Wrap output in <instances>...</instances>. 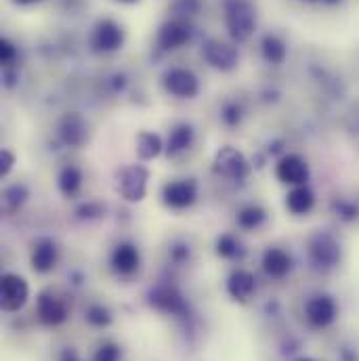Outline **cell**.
Masks as SVG:
<instances>
[{"label": "cell", "instance_id": "21", "mask_svg": "<svg viewBox=\"0 0 359 361\" xmlns=\"http://www.w3.org/2000/svg\"><path fill=\"white\" fill-rule=\"evenodd\" d=\"M191 143H193V128L189 124H179L169 137L166 152H169V156H177L181 152L189 149Z\"/></svg>", "mask_w": 359, "mask_h": 361}, {"label": "cell", "instance_id": "4", "mask_svg": "<svg viewBox=\"0 0 359 361\" xmlns=\"http://www.w3.org/2000/svg\"><path fill=\"white\" fill-rule=\"evenodd\" d=\"M147 179H150V175L141 166L122 169V173L118 175V191L122 193L124 200L139 202V200H143V195L147 191Z\"/></svg>", "mask_w": 359, "mask_h": 361}, {"label": "cell", "instance_id": "33", "mask_svg": "<svg viewBox=\"0 0 359 361\" xmlns=\"http://www.w3.org/2000/svg\"><path fill=\"white\" fill-rule=\"evenodd\" d=\"M15 2H19V4H32V2H38V0H15Z\"/></svg>", "mask_w": 359, "mask_h": 361}, {"label": "cell", "instance_id": "20", "mask_svg": "<svg viewBox=\"0 0 359 361\" xmlns=\"http://www.w3.org/2000/svg\"><path fill=\"white\" fill-rule=\"evenodd\" d=\"M152 305H156L158 309L171 311V313H179L183 309V298L177 290L164 286V288H158L152 292Z\"/></svg>", "mask_w": 359, "mask_h": 361}, {"label": "cell", "instance_id": "15", "mask_svg": "<svg viewBox=\"0 0 359 361\" xmlns=\"http://www.w3.org/2000/svg\"><path fill=\"white\" fill-rule=\"evenodd\" d=\"M139 263H141V257H139V250L133 244H120L111 252V267L120 275L135 273L139 269Z\"/></svg>", "mask_w": 359, "mask_h": 361}, {"label": "cell", "instance_id": "2", "mask_svg": "<svg viewBox=\"0 0 359 361\" xmlns=\"http://www.w3.org/2000/svg\"><path fill=\"white\" fill-rule=\"evenodd\" d=\"M30 296L28 281L17 273H4L2 275V288H0V305L4 311L13 313L19 311Z\"/></svg>", "mask_w": 359, "mask_h": 361}, {"label": "cell", "instance_id": "3", "mask_svg": "<svg viewBox=\"0 0 359 361\" xmlns=\"http://www.w3.org/2000/svg\"><path fill=\"white\" fill-rule=\"evenodd\" d=\"M214 171L227 179L242 180L250 175V164L248 160L233 147H225L217 154V160H214Z\"/></svg>", "mask_w": 359, "mask_h": 361}, {"label": "cell", "instance_id": "32", "mask_svg": "<svg viewBox=\"0 0 359 361\" xmlns=\"http://www.w3.org/2000/svg\"><path fill=\"white\" fill-rule=\"evenodd\" d=\"M0 162H2V166H0L2 175H8V171L13 169V162H15V158H13V154H8V152H2V158H0Z\"/></svg>", "mask_w": 359, "mask_h": 361}, {"label": "cell", "instance_id": "27", "mask_svg": "<svg viewBox=\"0 0 359 361\" xmlns=\"http://www.w3.org/2000/svg\"><path fill=\"white\" fill-rule=\"evenodd\" d=\"M217 252L221 257H225V259H233V257L240 255V244L231 235H221L219 242H217Z\"/></svg>", "mask_w": 359, "mask_h": 361}, {"label": "cell", "instance_id": "5", "mask_svg": "<svg viewBox=\"0 0 359 361\" xmlns=\"http://www.w3.org/2000/svg\"><path fill=\"white\" fill-rule=\"evenodd\" d=\"M204 59L212 68H217L221 72H229V70H233L238 66L240 55H238L236 47H231V44H227L223 40H214L212 38V40H208L204 44Z\"/></svg>", "mask_w": 359, "mask_h": 361}, {"label": "cell", "instance_id": "16", "mask_svg": "<svg viewBox=\"0 0 359 361\" xmlns=\"http://www.w3.org/2000/svg\"><path fill=\"white\" fill-rule=\"evenodd\" d=\"M59 130H61V139L72 147H78L87 141V122L78 114L66 116Z\"/></svg>", "mask_w": 359, "mask_h": 361}, {"label": "cell", "instance_id": "28", "mask_svg": "<svg viewBox=\"0 0 359 361\" xmlns=\"http://www.w3.org/2000/svg\"><path fill=\"white\" fill-rule=\"evenodd\" d=\"M87 319H89L92 326L103 328V326H107V324L111 322V315H109V311L103 309V307H90L89 313H87Z\"/></svg>", "mask_w": 359, "mask_h": 361}, {"label": "cell", "instance_id": "24", "mask_svg": "<svg viewBox=\"0 0 359 361\" xmlns=\"http://www.w3.org/2000/svg\"><path fill=\"white\" fill-rule=\"evenodd\" d=\"M265 223V210L259 206H246L238 212V225L242 229H259Z\"/></svg>", "mask_w": 359, "mask_h": 361}, {"label": "cell", "instance_id": "6", "mask_svg": "<svg viewBox=\"0 0 359 361\" xmlns=\"http://www.w3.org/2000/svg\"><path fill=\"white\" fill-rule=\"evenodd\" d=\"M305 315L313 328H328L336 319V302L328 294H317L307 302Z\"/></svg>", "mask_w": 359, "mask_h": 361}, {"label": "cell", "instance_id": "12", "mask_svg": "<svg viewBox=\"0 0 359 361\" xmlns=\"http://www.w3.org/2000/svg\"><path fill=\"white\" fill-rule=\"evenodd\" d=\"M36 311H38V319H40L44 326H51V328L61 326V324L66 322V317H68L66 305H63L57 296H53V294H49V292H42V294L38 296Z\"/></svg>", "mask_w": 359, "mask_h": 361}, {"label": "cell", "instance_id": "25", "mask_svg": "<svg viewBox=\"0 0 359 361\" xmlns=\"http://www.w3.org/2000/svg\"><path fill=\"white\" fill-rule=\"evenodd\" d=\"M263 57L269 63H281L286 59V44L275 36H267L263 40Z\"/></svg>", "mask_w": 359, "mask_h": 361}, {"label": "cell", "instance_id": "9", "mask_svg": "<svg viewBox=\"0 0 359 361\" xmlns=\"http://www.w3.org/2000/svg\"><path fill=\"white\" fill-rule=\"evenodd\" d=\"M309 255H311L315 265L334 267L339 263V259H341V248L334 242V238H330L326 233H317L309 244Z\"/></svg>", "mask_w": 359, "mask_h": 361}, {"label": "cell", "instance_id": "10", "mask_svg": "<svg viewBox=\"0 0 359 361\" xmlns=\"http://www.w3.org/2000/svg\"><path fill=\"white\" fill-rule=\"evenodd\" d=\"M122 42H124V32L116 21L103 19L97 23L95 34H92V44L97 51H105V53L118 51L122 47Z\"/></svg>", "mask_w": 359, "mask_h": 361}, {"label": "cell", "instance_id": "8", "mask_svg": "<svg viewBox=\"0 0 359 361\" xmlns=\"http://www.w3.org/2000/svg\"><path fill=\"white\" fill-rule=\"evenodd\" d=\"M275 175H277V179L281 180V183L298 187V185H305L309 180V166H307V162L300 156L288 154V156H284L277 162Z\"/></svg>", "mask_w": 359, "mask_h": 361}, {"label": "cell", "instance_id": "22", "mask_svg": "<svg viewBox=\"0 0 359 361\" xmlns=\"http://www.w3.org/2000/svg\"><path fill=\"white\" fill-rule=\"evenodd\" d=\"M162 152V141L154 133H141L137 137V154L141 160H154Z\"/></svg>", "mask_w": 359, "mask_h": 361}, {"label": "cell", "instance_id": "17", "mask_svg": "<svg viewBox=\"0 0 359 361\" xmlns=\"http://www.w3.org/2000/svg\"><path fill=\"white\" fill-rule=\"evenodd\" d=\"M255 288H257L255 275L248 271H233L227 279V292L236 300H248L252 296Z\"/></svg>", "mask_w": 359, "mask_h": 361}, {"label": "cell", "instance_id": "30", "mask_svg": "<svg viewBox=\"0 0 359 361\" xmlns=\"http://www.w3.org/2000/svg\"><path fill=\"white\" fill-rule=\"evenodd\" d=\"M240 118H242V109L238 107V105H227L225 107V111H223V120L227 122V124H238L240 122Z\"/></svg>", "mask_w": 359, "mask_h": 361}, {"label": "cell", "instance_id": "1", "mask_svg": "<svg viewBox=\"0 0 359 361\" xmlns=\"http://www.w3.org/2000/svg\"><path fill=\"white\" fill-rule=\"evenodd\" d=\"M225 19H227V30L231 38L238 42L248 40L257 25V13L250 0H227Z\"/></svg>", "mask_w": 359, "mask_h": 361}, {"label": "cell", "instance_id": "26", "mask_svg": "<svg viewBox=\"0 0 359 361\" xmlns=\"http://www.w3.org/2000/svg\"><path fill=\"white\" fill-rule=\"evenodd\" d=\"M25 195H28L25 187H21V185L8 187V189L4 191V200H2V202H4V210H6V212H15V210L23 204Z\"/></svg>", "mask_w": 359, "mask_h": 361}, {"label": "cell", "instance_id": "31", "mask_svg": "<svg viewBox=\"0 0 359 361\" xmlns=\"http://www.w3.org/2000/svg\"><path fill=\"white\" fill-rule=\"evenodd\" d=\"M15 47L8 42V40H2L0 42V59H2V63H11L13 59H15Z\"/></svg>", "mask_w": 359, "mask_h": 361}, {"label": "cell", "instance_id": "29", "mask_svg": "<svg viewBox=\"0 0 359 361\" xmlns=\"http://www.w3.org/2000/svg\"><path fill=\"white\" fill-rule=\"evenodd\" d=\"M120 360V349L111 343H105L99 347V351L95 353V361H118Z\"/></svg>", "mask_w": 359, "mask_h": 361}, {"label": "cell", "instance_id": "35", "mask_svg": "<svg viewBox=\"0 0 359 361\" xmlns=\"http://www.w3.org/2000/svg\"><path fill=\"white\" fill-rule=\"evenodd\" d=\"M298 361H315V360H298Z\"/></svg>", "mask_w": 359, "mask_h": 361}, {"label": "cell", "instance_id": "19", "mask_svg": "<svg viewBox=\"0 0 359 361\" xmlns=\"http://www.w3.org/2000/svg\"><path fill=\"white\" fill-rule=\"evenodd\" d=\"M315 204V195L307 185L292 187V191L286 195V208L292 214H307Z\"/></svg>", "mask_w": 359, "mask_h": 361}, {"label": "cell", "instance_id": "14", "mask_svg": "<svg viewBox=\"0 0 359 361\" xmlns=\"http://www.w3.org/2000/svg\"><path fill=\"white\" fill-rule=\"evenodd\" d=\"M57 259H59V250L55 246L53 240H38L34 244V250H32V267L38 273H49L57 265Z\"/></svg>", "mask_w": 359, "mask_h": 361}, {"label": "cell", "instance_id": "11", "mask_svg": "<svg viewBox=\"0 0 359 361\" xmlns=\"http://www.w3.org/2000/svg\"><path fill=\"white\" fill-rule=\"evenodd\" d=\"M164 89L179 99H191L197 94V78L189 70L175 68L164 76Z\"/></svg>", "mask_w": 359, "mask_h": 361}, {"label": "cell", "instance_id": "18", "mask_svg": "<svg viewBox=\"0 0 359 361\" xmlns=\"http://www.w3.org/2000/svg\"><path fill=\"white\" fill-rule=\"evenodd\" d=\"M263 269L271 277H284L292 269V259L286 250L281 248H269L263 255Z\"/></svg>", "mask_w": 359, "mask_h": 361}, {"label": "cell", "instance_id": "13", "mask_svg": "<svg viewBox=\"0 0 359 361\" xmlns=\"http://www.w3.org/2000/svg\"><path fill=\"white\" fill-rule=\"evenodd\" d=\"M189 25L181 19H173V21H166L160 32H158V44L162 49H179L183 47L187 40H189Z\"/></svg>", "mask_w": 359, "mask_h": 361}, {"label": "cell", "instance_id": "7", "mask_svg": "<svg viewBox=\"0 0 359 361\" xmlns=\"http://www.w3.org/2000/svg\"><path fill=\"white\" fill-rule=\"evenodd\" d=\"M162 197H164V204L169 208H173V210H185V208H189L195 202L197 187H195L193 180H173V183L164 185Z\"/></svg>", "mask_w": 359, "mask_h": 361}, {"label": "cell", "instance_id": "34", "mask_svg": "<svg viewBox=\"0 0 359 361\" xmlns=\"http://www.w3.org/2000/svg\"><path fill=\"white\" fill-rule=\"evenodd\" d=\"M120 2H137V0H120Z\"/></svg>", "mask_w": 359, "mask_h": 361}, {"label": "cell", "instance_id": "23", "mask_svg": "<svg viewBox=\"0 0 359 361\" xmlns=\"http://www.w3.org/2000/svg\"><path fill=\"white\" fill-rule=\"evenodd\" d=\"M83 187V175L76 166H66L61 173H59V189L63 195L68 197H74Z\"/></svg>", "mask_w": 359, "mask_h": 361}]
</instances>
